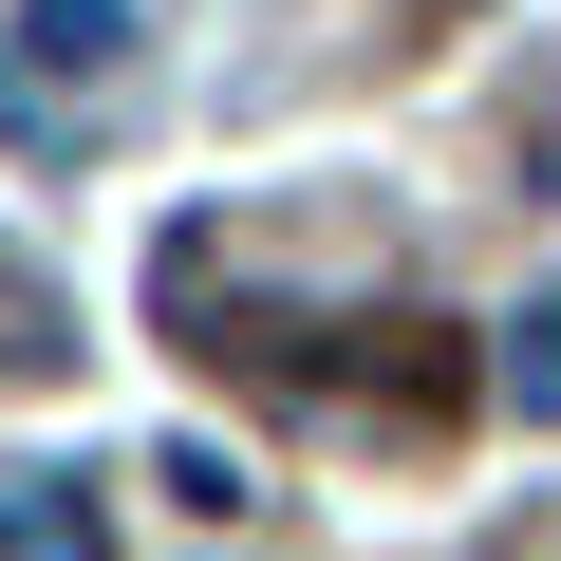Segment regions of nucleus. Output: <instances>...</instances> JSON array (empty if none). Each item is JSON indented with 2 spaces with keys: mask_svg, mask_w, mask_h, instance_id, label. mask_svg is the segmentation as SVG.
<instances>
[{
  "mask_svg": "<svg viewBox=\"0 0 561 561\" xmlns=\"http://www.w3.org/2000/svg\"><path fill=\"white\" fill-rule=\"evenodd\" d=\"M57 375H76V300L0 243V393H57Z\"/></svg>",
  "mask_w": 561,
  "mask_h": 561,
  "instance_id": "obj_3",
  "label": "nucleus"
},
{
  "mask_svg": "<svg viewBox=\"0 0 561 561\" xmlns=\"http://www.w3.org/2000/svg\"><path fill=\"white\" fill-rule=\"evenodd\" d=\"M131 76H150V20L131 0H20L0 20V150H94L113 113H131Z\"/></svg>",
  "mask_w": 561,
  "mask_h": 561,
  "instance_id": "obj_1",
  "label": "nucleus"
},
{
  "mask_svg": "<svg viewBox=\"0 0 561 561\" xmlns=\"http://www.w3.org/2000/svg\"><path fill=\"white\" fill-rule=\"evenodd\" d=\"M0 561H113L94 486H76V468H0Z\"/></svg>",
  "mask_w": 561,
  "mask_h": 561,
  "instance_id": "obj_2",
  "label": "nucleus"
},
{
  "mask_svg": "<svg viewBox=\"0 0 561 561\" xmlns=\"http://www.w3.org/2000/svg\"><path fill=\"white\" fill-rule=\"evenodd\" d=\"M505 412H524V431H561V280L505 319Z\"/></svg>",
  "mask_w": 561,
  "mask_h": 561,
  "instance_id": "obj_4",
  "label": "nucleus"
}]
</instances>
